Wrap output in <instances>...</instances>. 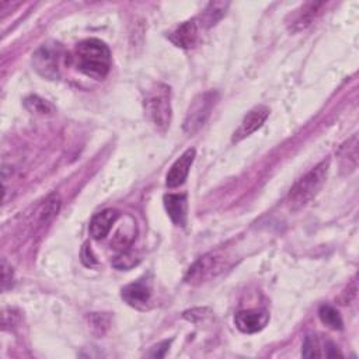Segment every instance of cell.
<instances>
[{
	"mask_svg": "<svg viewBox=\"0 0 359 359\" xmlns=\"http://www.w3.org/2000/svg\"><path fill=\"white\" fill-rule=\"evenodd\" d=\"M72 59L79 72L97 80L104 79L111 67L109 48L95 38L79 42L73 50Z\"/></svg>",
	"mask_w": 359,
	"mask_h": 359,
	"instance_id": "obj_1",
	"label": "cell"
},
{
	"mask_svg": "<svg viewBox=\"0 0 359 359\" xmlns=\"http://www.w3.org/2000/svg\"><path fill=\"white\" fill-rule=\"evenodd\" d=\"M330 160H323L302 177L287 194V205L292 210H297L307 205L323 188L328 174Z\"/></svg>",
	"mask_w": 359,
	"mask_h": 359,
	"instance_id": "obj_2",
	"label": "cell"
},
{
	"mask_svg": "<svg viewBox=\"0 0 359 359\" xmlns=\"http://www.w3.org/2000/svg\"><path fill=\"white\" fill-rule=\"evenodd\" d=\"M230 255L227 251L217 248L198 258L188 269L185 280L189 285H201L223 272L229 266Z\"/></svg>",
	"mask_w": 359,
	"mask_h": 359,
	"instance_id": "obj_3",
	"label": "cell"
},
{
	"mask_svg": "<svg viewBox=\"0 0 359 359\" xmlns=\"http://www.w3.org/2000/svg\"><path fill=\"white\" fill-rule=\"evenodd\" d=\"M144 111L150 122L160 130H165L171 122L170 87L157 83L146 91Z\"/></svg>",
	"mask_w": 359,
	"mask_h": 359,
	"instance_id": "obj_4",
	"label": "cell"
},
{
	"mask_svg": "<svg viewBox=\"0 0 359 359\" xmlns=\"http://www.w3.org/2000/svg\"><path fill=\"white\" fill-rule=\"evenodd\" d=\"M217 100H219L217 91H205L198 94L188 107L184 125H182L184 132L188 135L196 133L208 121Z\"/></svg>",
	"mask_w": 359,
	"mask_h": 359,
	"instance_id": "obj_5",
	"label": "cell"
},
{
	"mask_svg": "<svg viewBox=\"0 0 359 359\" xmlns=\"http://www.w3.org/2000/svg\"><path fill=\"white\" fill-rule=\"evenodd\" d=\"M59 46L53 45H42L32 57V63L35 70L46 77L56 79L59 76Z\"/></svg>",
	"mask_w": 359,
	"mask_h": 359,
	"instance_id": "obj_6",
	"label": "cell"
},
{
	"mask_svg": "<svg viewBox=\"0 0 359 359\" xmlns=\"http://www.w3.org/2000/svg\"><path fill=\"white\" fill-rule=\"evenodd\" d=\"M268 115H269L268 107H265V105L254 107L250 112H247V115L243 118L238 128L234 130V133L231 136V142L237 143V142L245 139L247 136H250L251 133H254L257 129H259L262 126V123L266 121Z\"/></svg>",
	"mask_w": 359,
	"mask_h": 359,
	"instance_id": "obj_7",
	"label": "cell"
},
{
	"mask_svg": "<svg viewBox=\"0 0 359 359\" xmlns=\"http://www.w3.org/2000/svg\"><path fill=\"white\" fill-rule=\"evenodd\" d=\"M269 321V314L265 310H241L234 316L236 327L244 334L261 331Z\"/></svg>",
	"mask_w": 359,
	"mask_h": 359,
	"instance_id": "obj_8",
	"label": "cell"
},
{
	"mask_svg": "<svg viewBox=\"0 0 359 359\" xmlns=\"http://www.w3.org/2000/svg\"><path fill=\"white\" fill-rule=\"evenodd\" d=\"M122 299L135 309H146L151 297L150 283L144 279H139L122 287Z\"/></svg>",
	"mask_w": 359,
	"mask_h": 359,
	"instance_id": "obj_9",
	"label": "cell"
},
{
	"mask_svg": "<svg viewBox=\"0 0 359 359\" xmlns=\"http://www.w3.org/2000/svg\"><path fill=\"white\" fill-rule=\"evenodd\" d=\"M168 39L180 48L189 49L198 43L199 39V22L196 18L188 20L178 25L170 35Z\"/></svg>",
	"mask_w": 359,
	"mask_h": 359,
	"instance_id": "obj_10",
	"label": "cell"
},
{
	"mask_svg": "<svg viewBox=\"0 0 359 359\" xmlns=\"http://www.w3.org/2000/svg\"><path fill=\"white\" fill-rule=\"evenodd\" d=\"M324 6H325V3H323V1L321 3L309 1L303 6H300L290 15V21L287 22L289 29L293 31V32H297V31H302V29L307 28L316 20V17L321 13Z\"/></svg>",
	"mask_w": 359,
	"mask_h": 359,
	"instance_id": "obj_11",
	"label": "cell"
},
{
	"mask_svg": "<svg viewBox=\"0 0 359 359\" xmlns=\"http://www.w3.org/2000/svg\"><path fill=\"white\" fill-rule=\"evenodd\" d=\"M194 158H195V149H188L180 156V158L175 160V163L171 165V168L165 175L167 187L170 188L178 187L187 180L189 168L194 163Z\"/></svg>",
	"mask_w": 359,
	"mask_h": 359,
	"instance_id": "obj_12",
	"label": "cell"
},
{
	"mask_svg": "<svg viewBox=\"0 0 359 359\" xmlns=\"http://www.w3.org/2000/svg\"><path fill=\"white\" fill-rule=\"evenodd\" d=\"M302 355L306 358H332V356H341L337 346L327 339H323L317 335H307L303 344Z\"/></svg>",
	"mask_w": 359,
	"mask_h": 359,
	"instance_id": "obj_13",
	"label": "cell"
},
{
	"mask_svg": "<svg viewBox=\"0 0 359 359\" xmlns=\"http://www.w3.org/2000/svg\"><path fill=\"white\" fill-rule=\"evenodd\" d=\"M118 217H119V212L116 209H104L102 212H98L97 215L93 216L90 222V226H88L90 236L94 240L104 238L109 233L112 224L116 222Z\"/></svg>",
	"mask_w": 359,
	"mask_h": 359,
	"instance_id": "obj_14",
	"label": "cell"
},
{
	"mask_svg": "<svg viewBox=\"0 0 359 359\" xmlns=\"http://www.w3.org/2000/svg\"><path fill=\"white\" fill-rule=\"evenodd\" d=\"M164 206L175 226H184L187 222V195L185 194H168L164 196Z\"/></svg>",
	"mask_w": 359,
	"mask_h": 359,
	"instance_id": "obj_15",
	"label": "cell"
},
{
	"mask_svg": "<svg viewBox=\"0 0 359 359\" xmlns=\"http://www.w3.org/2000/svg\"><path fill=\"white\" fill-rule=\"evenodd\" d=\"M136 234V226H135V222L130 219L129 224H123L118 229V231L115 233L114 236V240H112V245L116 248V250H121V251H126L133 240H135V236Z\"/></svg>",
	"mask_w": 359,
	"mask_h": 359,
	"instance_id": "obj_16",
	"label": "cell"
},
{
	"mask_svg": "<svg viewBox=\"0 0 359 359\" xmlns=\"http://www.w3.org/2000/svg\"><path fill=\"white\" fill-rule=\"evenodd\" d=\"M318 317L323 324H325L331 330H342V318L337 309L330 304H323L318 310Z\"/></svg>",
	"mask_w": 359,
	"mask_h": 359,
	"instance_id": "obj_17",
	"label": "cell"
},
{
	"mask_svg": "<svg viewBox=\"0 0 359 359\" xmlns=\"http://www.w3.org/2000/svg\"><path fill=\"white\" fill-rule=\"evenodd\" d=\"M59 206H60V198L57 194H50L45 201L36 210V216L39 219L41 223L49 220L55 213H57L59 210Z\"/></svg>",
	"mask_w": 359,
	"mask_h": 359,
	"instance_id": "obj_18",
	"label": "cell"
},
{
	"mask_svg": "<svg viewBox=\"0 0 359 359\" xmlns=\"http://www.w3.org/2000/svg\"><path fill=\"white\" fill-rule=\"evenodd\" d=\"M229 7V3H223V1H212L208 4L205 13H203V22L206 27H212L216 24V21H219L224 13L226 8Z\"/></svg>",
	"mask_w": 359,
	"mask_h": 359,
	"instance_id": "obj_19",
	"label": "cell"
},
{
	"mask_svg": "<svg viewBox=\"0 0 359 359\" xmlns=\"http://www.w3.org/2000/svg\"><path fill=\"white\" fill-rule=\"evenodd\" d=\"M24 105L28 111L35 112V114H52L53 112V105L49 104L46 100L38 97V95H29L24 100Z\"/></svg>",
	"mask_w": 359,
	"mask_h": 359,
	"instance_id": "obj_20",
	"label": "cell"
},
{
	"mask_svg": "<svg viewBox=\"0 0 359 359\" xmlns=\"http://www.w3.org/2000/svg\"><path fill=\"white\" fill-rule=\"evenodd\" d=\"M90 325H91V330L97 335H102L109 327V318L105 314L93 313V314H90Z\"/></svg>",
	"mask_w": 359,
	"mask_h": 359,
	"instance_id": "obj_21",
	"label": "cell"
},
{
	"mask_svg": "<svg viewBox=\"0 0 359 359\" xmlns=\"http://www.w3.org/2000/svg\"><path fill=\"white\" fill-rule=\"evenodd\" d=\"M139 262L137 258H135L133 254H130L128 250L126 251H122L115 259H114V266L119 268V269H128L133 265H136Z\"/></svg>",
	"mask_w": 359,
	"mask_h": 359,
	"instance_id": "obj_22",
	"label": "cell"
},
{
	"mask_svg": "<svg viewBox=\"0 0 359 359\" xmlns=\"http://www.w3.org/2000/svg\"><path fill=\"white\" fill-rule=\"evenodd\" d=\"M11 279H13V271L7 265V262L3 259L1 261V287H3V290L7 289V282H10Z\"/></svg>",
	"mask_w": 359,
	"mask_h": 359,
	"instance_id": "obj_23",
	"label": "cell"
}]
</instances>
